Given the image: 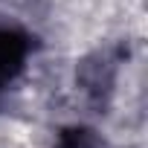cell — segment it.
I'll list each match as a JSON object with an SVG mask.
<instances>
[{"label":"cell","instance_id":"6da1fadb","mask_svg":"<svg viewBox=\"0 0 148 148\" xmlns=\"http://www.w3.org/2000/svg\"><path fill=\"white\" fill-rule=\"evenodd\" d=\"M29 49H32V41L26 32L15 26H0V99L9 90V84L23 73Z\"/></svg>","mask_w":148,"mask_h":148},{"label":"cell","instance_id":"7a4b0ae2","mask_svg":"<svg viewBox=\"0 0 148 148\" xmlns=\"http://www.w3.org/2000/svg\"><path fill=\"white\" fill-rule=\"evenodd\" d=\"M55 148H99V136L84 125H70L58 134Z\"/></svg>","mask_w":148,"mask_h":148}]
</instances>
